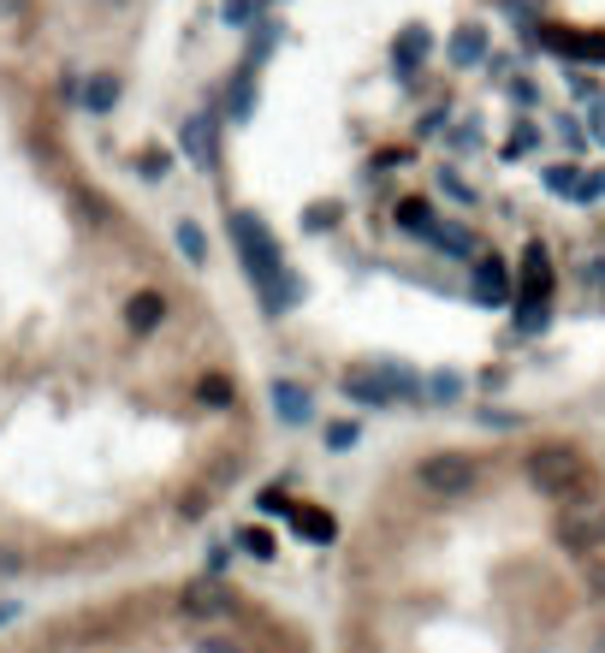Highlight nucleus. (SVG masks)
<instances>
[{
  "label": "nucleus",
  "mask_w": 605,
  "mask_h": 653,
  "mask_svg": "<svg viewBox=\"0 0 605 653\" xmlns=\"http://www.w3.org/2000/svg\"><path fill=\"white\" fill-rule=\"evenodd\" d=\"M232 249H237V261H244V273L261 285V297H268L273 316L292 309L297 297H302V285L285 273V261H280V244H273L268 226L249 215V208H237V215H232Z\"/></svg>",
  "instance_id": "f257e3e1"
},
{
  "label": "nucleus",
  "mask_w": 605,
  "mask_h": 653,
  "mask_svg": "<svg viewBox=\"0 0 605 653\" xmlns=\"http://www.w3.org/2000/svg\"><path fill=\"white\" fill-rule=\"evenodd\" d=\"M528 487L552 505H564L588 487V458L576 446H535L528 451Z\"/></svg>",
  "instance_id": "f03ea898"
},
{
  "label": "nucleus",
  "mask_w": 605,
  "mask_h": 653,
  "mask_svg": "<svg viewBox=\"0 0 605 653\" xmlns=\"http://www.w3.org/2000/svg\"><path fill=\"white\" fill-rule=\"evenodd\" d=\"M415 482L434 499H469L475 487H481V463H475L469 451H434V458H422Z\"/></svg>",
  "instance_id": "7ed1b4c3"
},
{
  "label": "nucleus",
  "mask_w": 605,
  "mask_h": 653,
  "mask_svg": "<svg viewBox=\"0 0 605 653\" xmlns=\"http://www.w3.org/2000/svg\"><path fill=\"white\" fill-rule=\"evenodd\" d=\"M552 535H558V547L570 552V559H588V552L605 547V505L594 499H564L558 505V523H552Z\"/></svg>",
  "instance_id": "20e7f679"
},
{
  "label": "nucleus",
  "mask_w": 605,
  "mask_h": 653,
  "mask_svg": "<svg viewBox=\"0 0 605 653\" xmlns=\"http://www.w3.org/2000/svg\"><path fill=\"white\" fill-rule=\"evenodd\" d=\"M422 393V381H410L403 369H350L345 374V398L350 405H362V410H386V405H398V398H415Z\"/></svg>",
  "instance_id": "39448f33"
},
{
  "label": "nucleus",
  "mask_w": 605,
  "mask_h": 653,
  "mask_svg": "<svg viewBox=\"0 0 605 653\" xmlns=\"http://www.w3.org/2000/svg\"><path fill=\"white\" fill-rule=\"evenodd\" d=\"M469 292H475V304H511V268L499 256H475Z\"/></svg>",
  "instance_id": "423d86ee"
},
{
  "label": "nucleus",
  "mask_w": 605,
  "mask_h": 653,
  "mask_svg": "<svg viewBox=\"0 0 605 653\" xmlns=\"http://www.w3.org/2000/svg\"><path fill=\"white\" fill-rule=\"evenodd\" d=\"M546 292H552V261L540 244H528L523 256V292H516V304L523 309H546Z\"/></svg>",
  "instance_id": "0eeeda50"
},
{
  "label": "nucleus",
  "mask_w": 605,
  "mask_h": 653,
  "mask_svg": "<svg viewBox=\"0 0 605 653\" xmlns=\"http://www.w3.org/2000/svg\"><path fill=\"white\" fill-rule=\"evenodd\" d=\"M273 410H280V422H292V428H302V422L314 417V398L302 381H273Z\"/></svg>",
  "instance_id": "6e6552de"
},
{
  "label": "nucleus",
  "mask_w": 605,
  "mask_h": 653,
  "mask_svg": "<svg viewBox=\"0 0 605 653\" xmlns=\"http://www.w3.org/2000/svg\"><path fill=\"white\" fill-rule=\"evenodd\" d=\"M427 244L446 249V256H458V261L475 256V232L463 220H434V226H427Z\"/></svg>",
  "instance_id": "1a4fd4ad"
},
{
  "label": "nucleus",
  "mask_w": 605,
  "mask_h": 653,
  "mask_svg": "<svg viewBox=\"0 0 605 653\" xmlns=\"http://www.w3.org/2000/svg\"><path fill=\"white\" fill-rule=\"evenodd\" d=\"M160 321H167V297L160 292H137L131 304H125V326H131V333H155Z\"/></svg>",
  "instance_id": "9d476101"
},
{
  "label": "nucleus",
  "mask_w": 605,
  "mask_h": 653,
  "mask_svg": "<svg viewBox=\"0 0 605 653\" xmlns=\"http://www.w3.org/2000/svg\"><path fill=\"white\" fill-rule=\"evenodd\" d=\"M184 155H191L196 167H214V161H220V149H214V119H208V113L184 119Z\"/></svg>",
  "instance_id": "9b49d317"
},
{
  "label": "nucleus",
  "mask_w": 605,
  "mask_h": 653,
  "mask_svg": "<svg viewBox=\"0 0 605 653\" xmlns=\"http://www.w3.org/2000/svg\"><path fill=\"white\" fill-rule=\"evenodd\" d=\"M427 48H434V42H427V30H403V36H398L392 60H398L403 78H415V66H427Z\"/></svg>",
  "instance_id": "f8f14e48"
},
{
  "label": "nucleus",
  "mask_w": 605,
  "mask_h": 653,
  "mask_svg": "<svg viewBox=\"0 0 605 653\" xmlns=\"http://www.w3.org/2000/svg\"><path fill=\"white\" fill-rule=\"evenodd\" d=\"M434 203L427 196H403L398 203V232H410V238H427V226H434Z\"/></svg>",
  "instance_id": "ddd939ff"
},
{
  "label": "nucleus",
  "mask_w": 605,
  "mask_h": 653,
  "mask_svg": "<svg viewBox=\"0 0 605 653\" xmlns=\"http://www.w3.org/2000/svg\"><path fill=\"white\" fill-rule=\"evenodd\" d=\"M226 113H232V119H249V113H256V66L237 72V84L226 90Z\"/></svg>",
  "instance_id": "4468645a"
},
{
  "label": "nucleus",
  "mask_w": 605,
  "mask_h": 653,
  "mask_svg": "<svg viewBox=\"0 0 605 653\" xmlns=\"http://www.w3.org/2000/svg\"><path fill=\"white\" fill-rule=\"evenodd\" d=\"M191 618H214V612H226V594L214 582H196V588H184V600H179Z\"/></svg>",
  "instance_id": "2eb2a0df"
},
{
  "label": "nucleus",
  "mask_w": 605,
  "mask_h": 653,
  "mask_svg": "<svg viewBox=\"0 0 605 653\" xmlns=\"http://www.w3.org/2000/svg\"><path fill=\"white\" fill-rule=\"evenodd\" d=\"M292 523H297V535L302 541H333V517H326V511H302V505H292Z\"/></svg>",
  "instance_id": "dca6fc26"
},
{
  "label": "nucleus",
  "mask_w": 605,
  "mask_h": 653,
  "mask_svg": "<svg viewBox=\"0 0 605 653\" xmlns=\"http://www.w3.org/2000/svg\"><path fill=\"white\" fill-rule=\"evenodd\" d=\"M582 564V594L594 600V606H605V552H588V559H576Z\"/></svg>",
  "instance_id": "f3484780"
},
{
  "label": "nucleus",
  "mask_w": 605,
  "mask_h": 653,
  "mask_svg": "<svg viewBox=\"0 0 605 653\" xmlns=\"http://www.w3.org/2000/svg\"><path fill=\"white\" fill-rule=\"evenodd\" d=\"M172 244H179L184 256L196 261V268L208 261V238H202V226H196V220H179V226H172Z\"/></svg>",
  "instance_id": "a211bd4d"
},
{
  "label": "nucleus",
  "mask_w": 605,
  "mask_h": 653,
  "mask_svg": "<svg viewBox=\"0 0 605 653\" xmlns=\"http://www.w3.org/2000/svg\"><path fill=\"white\" fill-rule=\"evenodd\" d=\"M113 102H119V84H113L107 72H101V78H90V84H83V107H90V113H107Z\"/></svg>",
  "instance_id": "6ab92c4d"
},
{
  "label": "nucleus",
  "mask_w": 605,
  "mask_h": 653,
  "mask_svg": "<svg viewBox=\"0 0 605 653\" xmlns=\"http://www.w3.org/2000/svg\"><path fill=\"white\" fill-rule=\"evenodd\" d=\"M237 547H244L249 559H273V552H280V547H273V535H268V529H237Z\"/></svg>",
  "instance_id": "aec40b11"
},
{
  "label": "nucleus",
  "mask_w": 605,
  "mask_h": 653,
  "mask_svg": "<svg viewBox=\"0 0 605 653\" xmlns=\"http://www.w3.org/2000/svg\"><path fill=\"white\" fill-rule=\"evenodd\" d=\"M582 167H552L546 172V191H558V196H582V179H576Z\"/></svg>",
  "instance_id": "412c9836"
},
{
  "label": "nucleus",
  "mask_w": 605,
  "mask_h": 653,
  "mask_svg": "<svg viewBox=\"0 0 605 653\" xmlns=\"http://www.w3.org/2000/svg\"><path fill=\"white\" fill-rule=\"evenodd\" d=\"M137 167H143V179H167V149H143V155H137Z\"/></svg>",
  "instance_id": "4be33fe9"
},
{
  "label": "nucleus",
  "mask_w": 605,
  "mask_h": 653,
  "mask_svg": "<svg viewBox=\"0 0 605 653\" xmlns=\"http://www.w3.org/2000/svg\"><path fill=\"white\" fill-rule=\"evenodd\" d=\"M439 191H446V196H451V203H463V208H469V203H475V191H469V184H463V179H458V172H451V167H446V172H439Z\"/></svg>",
  "instance_id": "5701e85b"
},
{
  "label": "nucleus",
  "mask_w": 605,
  "mask_h": 653,
  "mask_svg": "<svg viewBox=\"0 0 605 653\" xmlns=\"http://www.w3.org/2000/svg\"><path fill=\"white\" fill-rule=\"evenodd\" d=\"M481 48H487V42L469 30V36H458V42H451V60H458V66H469V60H481Z\"/></svg>",
  "instance_id": "b1692460"
},
{
  "label": "nucleus",
  "mask_w": 605,
  "mask_h": 653,
  "mask_svg": "<svg viewBox=\"0 0 605 653\" xmlns=\"http://www.w3.org/2000/svg\"><path fill=\"white\" fill-rule=\"evenodd\" d=\"M326 446H333V451L357 446V422H333V428H326Z\"/></svg>",
  "instance_id": "393cba45"
},
{
  "label": "nucleus",
  "mask_w": 605,
  "mask_h": 653,
  "mask_svg": "<svg viewBox=\"0 0 605 653\" xmlns=\"http://www.w3.org/2000/svg\"><path fill=\"white\" fill-rule=\"evenodd\" d=\"M261 511H268V517H280V511L292 517V499H285L280 487H261Z\"/></svg>",
  "instance_id": "a878e982"
},
{
  "label": "nucleus",
  "mask_w": 605,
  "mask_h": 653,
  "mask_svg": "<svg viewBox=\"0 0 605 653\" xmlns=\"http://www.w3.org/2000/svg\"><path fill=\"white\" fill-rule=\"evenodd\" d=\"M226 18H232V24H249V18H256V0H226Z\"/></svg>",
  "instance_id": "bb28decb"
},
{
  "label": "nucleus",
  "mask_w": 605,
  "mask_h": 653,
  "mask_svg": "<svg viewBox=\"0 0 605 653\" xmlns=\"http://www.w3.org/2000/svg\"><path fill=\"white\" fill-rule=\"evenodd\" d=\"M24 12H30V0H0V18H7V24H18Z\"/></svg>",
  "instance_id": "cd10ccee"
},
{
  "label": "nucleus",
  "mask_w": 605,
  "mask_h": 653,
  "mask_svg": "<svg viewBox=\"0 0 605 653\" xmlns=\"http://www.w3.org/2000/svg\"><path fill=\"white\" fill-rule=\"evenodd\" d=\"M18 571H24V559L12 547H0V576H18Z\"/></svg>",
  "instance_id": "c85d7f7f"
},
{
  "label": "nucleus",
  "mask_w": 605,
  "mask_h": 653,
  "mask_svg": "<svg viewBox=\"0 0 605 653\" xmlns=\"http://www.w3.org/2000/svg\"><path fill=\"white\" fill-rule=\"evenodd\" d=\"M202 398H208V405H226L232 393H226V381H202Z\"/></svg>",
  "instance_id": "c756f323"
},
{
  "label": "nucleus",
  "mask_w": 605,
  "mask_h": 653,
  "mask_svg": "<svg viewBox=\"0 0 605 653\" xmlns=\"http://www.w3.org/2000/svg\"><path fill=\"white\" fill-rule=\"evenodd\" d=\"M588 653H605V624L594 630V642H588Z\"/></svg>",
  "instance_id": "7c9ffc66"
},
{
  "label": "nucleus",
  "mask_w": 605,
  "mask_h": 653,
  "mask_svg": "<svg viewBox=\"0 0 605 653\" xmlns=\"http://www.w3.org/2000/svg\"><path fill=\"white\" fill-rule=\"evenodd\" d=\"M12 612H18V606H12V600H7V606H0V624H7V618H12Z\"/></svg>",
  "instance_id": "2f4dec72"
}]
</instances>
